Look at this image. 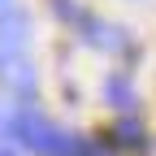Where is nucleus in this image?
<instances>
[{"instance_id": "7ed1b4c3", "label": "nucleus", "mask_w": 156, "mask_h": 156, "mask_svg": "<svg viewBox=\"0 0 156 156\" xmlns=\"http://www.w3.org/2000/svg\"><path fill=\"white\" fill-rule=\"evenodd\" d=\"M108 104H117V108H130L134 104V91H130L126 78H108Z\"/></svg>"}, {"instance_id": "20e7f679", "label": "nucleus", "mask_w": 156, "mask_h": 156, "mask_svg": "<svg viewBox=\"0 0 156 156\" xmlns=\"http://www.w3.org/2000/svg\"><path fill=\"white\" fill-rule=\"evenodd\" d=\"M113 134H117V143H122V147H134V152L143 147V130H139V122H122Z\"/></svg>"}, {"instance_id": "f03ea898", "label": "nucleus", "mask_w": 156, "mask_h": 156, "mask_svg": "<svg viewBox=\"0 0 156 156\" xmlns=\"http://www.w3.org/2000/svg\"><path fill=\"white\" fill-rule=\"evenodd\" d=\"M0 83L13 95H22V100L35 95V65L26 56V44H13L5 35H0Z\"/></svg>"}, {"instance_id": "39448f33", "label": "nucleus", "mask_w": 156, "mask_h": 156, "mask_svg": "<svg viewBox=\"0 0 156 156\" xmlns=\"http://www.w3.org/2000/svg\"><path fill=\"white\" fill-rule=\"evenodd\" d=\"M17 13H22L17 0H0V22H5V17H17Z\"/></svg>"}, {"instance_id": "f257e3e1", "label": "nucleus", "mask_w": 156, "mask_h": 156, "mask_svg": "<svg viewBox=\"0 0 156 156\" xmlns=\"http://www.w3.org/2000/svg\"><path fill=\"white\" fill-rule=\"evenodd\" d=\"M5 130L13 134V139H22L30 152H39V156H87V147L78 143V139H69L65 130H56L48 117H39L35 108L9 113L5 117Z\"/></svg>"}]
</instances>
